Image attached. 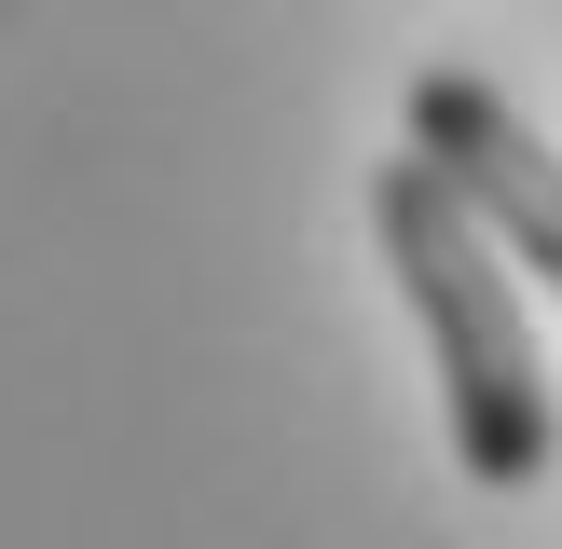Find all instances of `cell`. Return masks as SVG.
<instances>
[{
    "mask_svg": "<svg viewBox=\"0 0 562 549\" xmlns=\"http://www.w3.org/2000/svg\"><path fill=\"white\" fill-rule=\"evenodd\" d=\"M412 152L481 206V234L508 247L521 274H549V289H562V152L494 97L481 69H426V82H412Z\"/></svg>",
    "mask_w": 562,
    "mask_h": 549,
    "instance_id": "2",
    "label": "cell"
},
{
    "mask_svg": "<svg viewBox=\"0 0 562 549\" xmlns=\"http://www.w3.org/2000/svg\"><path fill=\"white\" fill-rule=\"evenodd\" d=\"M371 234H384V274H398L412 329H426V357H439L453 467L481 494H536L549 453H562V412H549L536 316H521V261L481 234V206H467L426 152H384L371 165Z\"/></svg>",
    "mask_w": 562,
    "mask_h": 549,
    "instance_id": "1",
    "label": "cell"
}]
</instances>
